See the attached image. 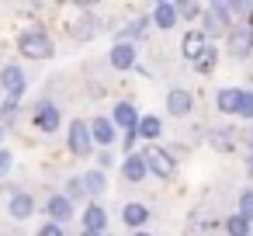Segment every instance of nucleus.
<instances>
[{"label":"nucleus","instance_id":"obj_1","mask_svg":"<svg viewBox=\"0 0 253 236\" xmlns=\"http://www.w3.org/2000/svg\"><path fill=\"white\" fill-rule=\"evenodd\" d=\"M18 52H21L25 59H52V56H56V42H52V35L42 32V28H25V32L18 35Z\"/></svg>","mask_w":253,"mask_h":236},{"label":"nucleus","instance_id":"obj_2","mask_svg":"<svg viewBox=\"0 0 253 236\" xmlns=\"http://www.w3.org/2000/svg\"><path fill=\"white\" fill-rule=\"evenodd\" d=\"M253 52V21H243L229 32V56L232 59H250Z\"/></svg>","mask_w":253,"mask_h":236},{"label":"nucleus","instance_id":"obj_3","mask_svg":"<svg viewBox=\"0 0 253 236\" xmlns=\"http://www.w3.org/2000/svg\"><path fill=\"white\" fill-rule=\"evenodd\" d=\"M94 132H90V125L84 122V118H73L70 122V149L77 153V156H90L94 153Z\"/></svg>","mask_w":253,"mask_h":236},{"label":"nucleus","instance_id":"obj_4","mask_svg":"<svg viewBox=\"0 0 253 236\" xmlns=\"http://www.w3.org/2000/svg\"><path fill=\"white\" fill-rule=\"evenodd\" d=\"M194 111V94L187 87H170L167 91V115L173 118H187Z\"/></svg>","mask_w":253,"mask_h":236},{"label":"nucleus","instance_id":"obj_5","mask_svg":"<svg viewBox=\"0 0 253 236\" xmlns=\"http://www.w3.org/2000/svg\"><path fill=\"white\" fill-rule=\"evenodd\" d=\"M146 163H149V174H156V177H173V170H177V163H173V156L167 153V149H160V146H146Z\"/></svg>","mask_w":253,"mask_h":236},{"label":"nucleus","instance_id":"obj_6","mask_svg":"<svg viewBox=\"0 0 253 236\" xmlns=\"http://www.w3.org/2000/svg\"><path fill=\"white\" fill-rule=\"evenodd\" d=\"M0 87H4V94L7 97H21L25 94V87H28V77H25V70L21 66H4L0 70Z\"/></svg>","mask_w":253,"mask_h":236},{"label":"nucleus","instance_id":"obj_7","mask_svg":"<svg viewBox=\"0 0 253 236\" xmlns=\"http://www.w3.org/2000/svg\"><path fill=\"white\" fill-rule=\"evenodd\" d=\"M59 122H63V111H59L56 104L42 101V104L35 108V129H39V132H56Z\"/></svg>","mask_w":253,"mask_h":236},{"label":"nucleus","instance_id":"obj_8","mask_svg":"<svg viewBox=\"0 0 253 236\" xmlns=\"http://www.w3.org/2000/svg\"><path fill=\"white\" fill-rule=\"evenodd\" d=\"M135 59H139V56H135V46H132V42H118V46L108 52L111 70H122V73H125V70H132V66H135Z\"/></svg>","mask_w":253,"mask_h":236},{"label":"nucleus","instance_id":"obj_9","mask_svg":"<svg viewBox=\"0 0 253 236\" xmlns=\"http://www.w3.org/2000/svg\"><path fill=\"white\" fill-rule=\"evenodd\" d=\"M139 118H142V115L135 111L132 101H118L115 111H111V122H115L118 129H125V132H128V129H139Z\"/></svg>","mask_w":253,"mask_h":236},{"label":"nucleus","instance_id":"obj_10","mask_svg":"<svg viewBox=\"0 0 253 236\" xmlns=\"http://www.w3.org/2000/svg\"><path fill=\"white\" fill-rule=\"evenodd\" d=\"M180 21V14H177V7H173V0H156V11H153V25L160 28V32H170L173 25Z\"/></svg>","mask_w":253,"mask_h":236},{"label":"nucleus","instance_id":"obj_11","mask_svg":"<svg viewBox=\"0 0 253 236\" xmlns=\"http://www.w3.org/2000/svg\"><path fill=\"white\" fill-rule=\"evenodd\" d=\"M45 212L52 222H70L73 219V205H70V194H52L45 201Z\"/></svg>","mask_w":253,"mask_h":236},{"label":"nucleus","instance_id":"obj_12","mask_svg":"<svg viewBox=\"0 0 253 236\" xmlns=\"http://www.w3.org/2000/svg\"><path fill=\"white\" fill-rule=\"evenodd\" d=\"M201 32H205V35H222V32H232V28H229V14L211 11V7H208V11L201 14Z\"/></svg>","mask_w":253,"mask_h":236},{"label":"nucleus","instance_id":"obj_13","mask_svg":"<svg viewBox=\"0 0 253 236\" xmlns=\"http://www.w3.org/2000/svg\"><path fill=\"white\" fill-rule=\"evenodd\" d=\"M90 132H94V142L108 149V146L115 142V136H118V125H115L111 118H94V122H90Z\"/></svg>","mask_w":253,"mask_h":236},{"label":"nucleus","instance_id":"obj_14","mask_svg":"<svg viewBox=\"0 0 253 236\" xmlns=\"http://www.w3.org/2000/svg\"><path fill=\"white\" fill-rule=\"evenodd\" d=\"M239 97H243L239 87H222V91L215 94V108H218L222 115H236V111H239Z\"/></svg>","mask_w":253,"mask_h":236},{"label":"nucleus","instance_id":"obj_15","mask_svg":"<svg viewBox=\"0 0 253 236\" xmlns=\"http://www.w3.org/2000/svg\"><path fill=\"white\" fill-rule=\"evenodd\" d=\"M122 174H125V181H142V177L149 174L146 156H142V153H128V156H125V163H122Z\"/></svg>","mask_w":253,"mask_h":236},{"label":"nucleus","instance_id":"obj_16","mask_svg":"<svg viewBox=\"0 0 253 236\" xmlns=\"http://www.w3.org/2000/svg\"><path fill=\"white\" fill-rule=\"evenodd\" d=\"M205 46H208V35H205L201 28H194V32H187V35L180 39V52H184V59H194Z\"/></svg>","mask_w":253,"mask_h":236},{"label":"nucleus","instance_id":"obj_17","mask_svg":"<svg viewBox=\"0 0 253 236\" xmlns=\"http://www.w3.org/2000/svg\"><path fill=\"white\" fill-rule=\"evenodd\" d=\"M191 66H194L201 77H208V73L218 66V49H215V46H205V49H201V52L191 59Z\"/></svg>","mask_w":253,"mask_h":236},{"label":"nucleus","instance_id":"obj_18","mask_svg":"<svg viewBox=\"0 0 253 236\" xmlns=\"http://www.w3.org/2000/svg\"><path fill=\"white\" fill-rule=\"evenodd\" d=\"M84 229H94V233H104V229H108V212H104L97 201L84 208Z\"/></svg>","mask_w":253,"mask_h":236},{"label":"nucleus","instance_id":"obj_19","mask_svg":"<svg viewBox=\"0 0 253 236\" xmlns=\"http://www.w3.org/2000/svg\"><path fill=\"white\" fill-rule=\"evenodd\" d=\"M160 132H163V122L156 118V115H142L139 118V139H160Z\"/></svg>","mask_w":253,"mask_h":236},{"label":"nucleus","instance_id":"obj_20","mask_svg":"<svg viewBox=\"0 0 253 236\" xmlns=\"http://www.w3.org/2000/svg\"><path fill=\"white\" fill-rule=\"evenodd\" d=\"M7 212H11L14 219H28V215L35 212V201H32V194H14V198H11V205H7Z\"/></svg>","mask_w":253,"mask_h":236},{"label":"nucleus","instance_id":"obj_21","mask_svg":"<svg viewBox=\"0 0 253 236\" xmlns=\"http://www.w3.org/2000/svg\"><path fill=\"white\" fill-rule=\"evenodd\" d=\"M122 219H125V226H132V229H135V226H146L149 212H146V205H135V201H132V205H125V208H122Z\"/></svg>","mask_w":253,"mask_h":236},{"label":"nucleus","instance_id":"obj_22","mask_svg":"<svg viewBox=\"0 0 253 236\" xmlns=\"http://www.w3.org/2000/svg\"><path fill=\"white\" fill-rule=\"evenodd\" d=\"M225 233H229V236H250V233H253V222H250L246 215L236 212V215L225 219Z\"/></svg>","mask_w":253,"mask_h":236},{"label":"nucleus","instance_id":"obj_23","mask_svg":"<svg viewBox=\"0 0 253 236\" xmlns=\"http://www.w3.org/2000/svg\"><path fill=\"white\" fill-rule=\"evenodd\" d=\"M84 188H87V194H101L104 188H108V177H104V170H87L84 177Z\"/></svg>","mask_w":253,"mask_h":236},{"label":"nucleus","instance_id":"obj_24","mask_svg":"<svg viewBox=\"0 0 253 236\" xmlns=\"http://www.w3.org/2000/svg\"><path fill=\"white\" fill-rule=\"evenodd\" d=\"M149 25V18H135V21H128L122 32H118V42H132V39H142V28Z\"/></svg>","mask_w":253,"mask_h":236},{"label":"nucleus","instance_id":"obj_25","mask_svg":"<svg viewBox=\"0 0 253 236\" xmlns=\"http://www.w3.org/2000/svg\"><path fill=\"white\" fill-rule=\"evenodd\" d=\"M173 7H177V14H180L184 21L201 18V4H198V0H173Z\"/></svg>","mask_w":253,"mask_h":236},{"label":"nucleus","instance_id":"obj_26","mask_svg":"<svg viewBox=\"0 0 253 236\" xmlns=\"http://www.w3.org/2000/svg\"><path fill=\"white\" fill-rule=\"evenodd\" d=\"M239 118H246V122H253V91H243V97H239V111H236Z\"/></svg>","mask_w":253,"mask_h":236},{"label":"nucleus","instance_id":"obj_27","mask_svg":"<svg viewBox=\"0 0 253 236\" xmlns=\"http://www.w3.org/2000/svg\"><path fill=\"white\" fill-rule=\"evenodd\" d=\"M229 14L250 21V18H253V0H232V11H229Z\"/></svg>","mask_w":253,"mask_h":236},{"label":"nucleus","instance_id":"obj_28","mask_svg":"<svg viewBox=\"0 0 253 236\" xmlns=\"http://www.w3.org/2000/svg\"><path fill=\"white\" fill-rule=\"evenodd\" d=\"M211 149H218V153H232V136H229V132H215V136H211Z\"/></svg>","mask_w":253,"mask_h":236},{"label":"nucleus","instance_id":"obj_29","mask_svg":"<svg viewBox=\"0 0 253 236\" xmlns=\"http://www.w3.org/2000/svg\"><path fill=\"white\" fill-rule=\"evenodd\" d=\"M0 118H4V122H14L18 118V97H7L4 104H0Z\"/></svg>","mask_w":253,"mask_h":236},{"label":"nucleus","instance_id":"obj_30","mask_svg":"<svg viewBox=\"0 0 253 236\" xmlns=\"http://www.w3.org/2000/svg\"><path fill=\"white\" fill-rule=\"evenodd\" d=\"M239 215H246L253 222V191H243L239 194Z\"/></svg>","mask_w":253,"mask_h":236},{"label":"nucleus","instance_id":"obj_31","mask_svg":"<svg viewBox=\"0 0 253 236\" xmlns=\"http://www.w3.org/2000/svg\"><path fill=\"white\" fill-rule=\"evenodd\" d=\"M11 167H14L11 149H4V146H0V177H7V174H11Z\"/></svg>","mask_w":253,"mask_h":236},{"label":"nucleus","instance_id":"obj_32","mask_svg":"<svg viewBox=\"0 0 253 236\" xmlns=\"http://www.w3.org/2000/svg\"><path fill=\"white\" fill-rule=\"evenodd\" d=\"M39 236H66V233H63V222H52V219H49V226H42Z\"/></svg>","mask_w":253,"mask_h":236},{"label":"nucleus","instance_id":"obj_33","mask_svg":"<svg viewBox=\"0 0 253 236\" xmlns=\"http://www.w3.org/2000/svg\"><path fill=\"white\" fill-rule=\"evenodd\" d=\"M208 4H211V11H222V14L232 11V0H208Z\"/></svg>","mask_w":253,"mask_h":236},{"label":"nucleus","instance_id":"obj_34","mask_svg":"<svg viewBox=\"0 0 253 236\" xmlns=\"http://www.w3.org/2000/svg\"><path fill=\"white\" fill-rule=\"evenodd\" d=\"M97 163H101V167H111V149H104V146H101V153H97Z\"/></svg>","mask_w":253,"mask_h":236},{"label":"nucleus","instance_id":"obj_35","mask_svg":"<svg viewBox=\"0 0 253 236\" xmlns=\"http://www.w3.org/2000/svg\"><path fill=\"white\" fill-rule=\"evenodd\" d=\"M246 174H250V177H253V149H250V153H246Z\"/></svg>","mask_w":253,"mask_h":236},{"label":"nucleus","instance_id":"obj_36","mask_svg":"<svg viewBox=\"0 0 253 236\" xmlns=\"http://www.w3.org/2000/svg\"><path fill=\"white\" fill-rule=\"evenodd\" d=\"M80 7H94V4H101V0H77Z\"/></svg>","mask_w":253,"mask_h":236},{"label":"nucleus","instance_id":"obj_37","mask_svg":"<svg viewBox=\"0 0 253 236\" xmlns=\"http://www.w3.org/2000/svg\"><path fill=\"white\" fill-rule=\"evenodd\" d=\"M80 236H101V233H94V229H84V233H80Z\"/></svg>","mask_w":253,"mask_h":236},{"label":"nucleus","instance_id":"obj_38","mask_svg":"<svg viewBox=\"0 0 253 236\" xmlns=\"http://www.w3.org/2000/svg\"><path fill=\"white\" fill-rule=\"evenodd\" d=\"M132 236H149V233H142V229H135V233H132Z\"/></svg>","mask_w":253,"mask_h":236},{"label":"nucleus","instance_id":"obj_39","mask_svg":"<svg viewBox=\"0 0 253 236\" xmlns=\"http://www.w3.org/2000/svg\"><path fill=\"white\" fill-rule=\"evenodd\" d=\"M0 142H4V122H0Z\"/></svg>","mask_w":253,"mask_h":236},{"label":"nucleus","instance_id":"obj_40","mask_svg":"<svg viewBox=\"0 0 253 236\" xmlns=\"http://www.w3.org/2000/svg\"><path fill=\"white\" fill-rule=\"evenodd\" d=\"M250 236H253V233H250Z\"/></svg>","mask_w":253,"mask_h":236}]
</instances>
